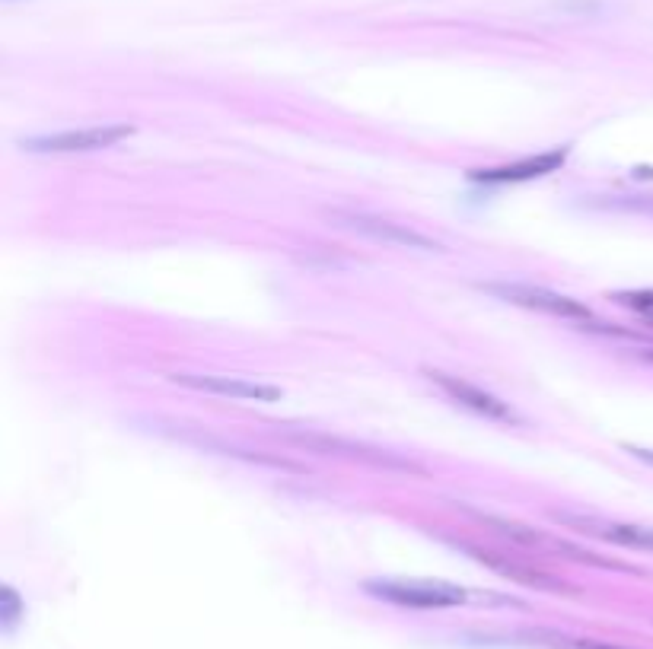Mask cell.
I'll use <instances>...</instances> for the list:
<instances>
[{
  "mask_svg": "<svg viewBox=\"0 0 653 649\" xmlns=\"http://www.w3.org/2000/svg\"><path fill=\"white\" fill-rule=\"evenodd\" d=\"M373 599H383L402 608H459L485 595L459 589L450 583H418V580H370L364 586Z\"/></svg>",
  "mask_w": 653,
  "mask_h": 649,
  "instance_id": "obj_1",
  "label": "cell"
},
{
  "mask_svg": "<svg viewBox=\"0 0 653 649\" xmlns=\"http://www.w3.org/2000/svg\"><path fill=\"white\" fill-rule=\"evenodd\" d=\"M481 290L497 296V300L504 303H513V306H523V309H532V312H545V315H555V319H564V322H580L583 328H599V331H609L603 328L593 312L571 300V296L564 293H555V290H545V287H532V284H481Z\"/></svg>",
  "mask_w": 653,
  "mask_h": 649,
  "instance_id": "obj_2",
  "label": "cell"
},
{
  "mask_svg": "<svg viewBox=\"0 0 653 649\" xmlns=\"http://www.w3.org/2000/svg\"><path fill=\"white\" fill-rule=\"evenodd\" d=\"M134 134L131 125H99V128H80V131H58V134H36V137H23L20 147L26 153H51V156H64V153H96L128 140Z\"/></svg>",
  "mask_w": 653,
  "mask_h": 649,
  "instance_id": "obj_3",
  "label": "cell"
},
{
  "mask_svg": "<svg viewBox=\"0 0 653 649\" xmlns=\"http://www.w3.org/2000/svg\"><path fill=\"white\" fill-rule=\"evenodd\" d=\"M552 519L558 525H567V529L583 532V535L599 538V541H609V545H618V548L653 551L650 525H631V522H615V519H603V516H593V513H567V510H555Z\"/></svg>",
  "mask_w": 653,
  "mask_h": 649,
  "instance_id": "obj_4",
  "label": "cell"
},
{
  "mask_svg": "<svg viewBox=\"0 0 653 649\" xmlns=\"http://www.w3.org/2000/svg\"><path fill=\"white\" fill-rule=\"evenodd\" d=\"M424 376L431 379L446 398L456 401L459 408H469L481 417L497 420V424H520V414L513 411L507 401H501L485 389H478V385L459 379V376H450V373H440V370H424Z\"/></svg>",
  "mask_w": 653,
  "mask_h": 649,
  "instance_id": "obj_5",
  "label": "cell"
},
{
  "mask_svg": "<svg viewBox=\"0 0 653 649\" xmlns=\"http://www.w3.org/2000/svg\"><path fill=\"white\" fill-rule=\"evenodd\" d=\"M335 220L341 226H348L354 233H364L376 242H389V245H402V249H415V252H440V242L427 239L424 233L411 230V226L392 223L386 217H373V214H354V210H335Z\"/></svg>",
  "mask_w": 653,
  "mask_h": 649,
  "instance_id": "obj_6",
  "label": "cell"
},
{
  "mask_svg": "<svg viewBox=\"0 0 653 649\" xmlns=\"http://www.w3.org/2000/svg\"><path fill=\"white\" fill-rule=\"evenodd\" d=\"M173 382L185 385V389L195 392H211L223 398H236V401H278L281 389L262 382H249V379H230V376H195V373H173Z\"/></svg>",
  "mask_w": 653,
  "mask_h": 649,
  "instance_id": "obj_7",
  "label": "cell"
},
{
  "mask_svg": "<svg viewBox=\"0 0 653 649\" xmlns=\"http://www.w3.org/2000/svg\"><path fill=\"white\" fill-rule=\"evenodd\" d=\"M564 160H567V150L539 153V156H529V160H520V163H513V166H501V169H475V172H472V182H485V185L529 182V179H539V175L555 172Z\"/></svg>",
  "mask_w": 653,
  "mask_h": 649,
  "instance_id": "obj_8",
  "label": "cell"
},
{
  "mask_svg": "<svg viewBox=\"0 0 653 649\" xmlns=\"http://www.w3.org/2000/svg\"><path fill=\"white\" fill-rule=\"evenodd\" d=\"M481 564H488L491 570H497V573H504V576H510V580H520V583H526V586H536V589H564L561 583H555L552 576L548 573H542V570H536V567H526V564H517V560H507V557H501V554H494V551H481V548H469Z\"/></svg>",
  "mask_w": 653,
  "mask_h": 649,
  "instance_id": "obj_9",
  "label": "cell"
},
{
  "mask_svg": "<svg viewBox=\"0 0 653 649\" xmlns=\"http://www.w3.org/2000/svg\"><path fill=\"white\" fill-rule=\"evenodd\" d=\"M539 640L552 649H625V646L603 643V640H580V637H558V634H539Z\"/></svg>",
  "mask_w": 653,
  "mask_h": 649,
  "instance_id": "obj_10",
  "label": "cell"
},
{
  "mask_svg": "<svg viewBox=\"0 0 653 649\" xmlns=\"http://www.w3.org/2000/svg\"><path fill=\"white\" fill-rule=\"evenodd\" d=\"M615 303H622L625 309H634L653 319V290H622L615 293Z\"/></svg>",
  "mask_w": 653,
  "mask_h": 649,
  "instance_id": "obj_11",
  "label": "cell"
},
{
  "mask_svg": "<svg viewBox=\"0 0 653 649\" xmlns=\"http://www.w3.org/2000/svg\"><path fill=\"white\" fill-rule=\"evenodd\" d=\"M23 615V602H20V595H16L10 586H4V592H0V621H4V627L10 630L16 621H20Z\"/></svg>",
  "mask_w": 653,
  "mask_h": 649,
  "instance_id": "obj_12",
  "label": "cell"
},
{
  "mask_svg": "<svg viewBox=\"0 0 653 649\" xmlns=\"http://www.w3.org/2000/svg\"><path fill=\"white\" fill-rule=\"evenodd\" d=\"M628 452H631V455H638V459H644V462H650V465H653V449H638V446H628Z\"/></svg>",
  "mask_w": 653,
  "mask_h": 649,
  "instance_id": "obj_13",
  "label": "cell"
},
{
  "mask_svg": "<svg viewBox=\"0 0 653 649\" xmlns=\"http://www.w3.org/2000/svg\"><path fill=\"white\" fill-rule=\"evenodd\" d=\"M641 357H647V360H653V347H647V350H641Z\"/></svg>",
  "mask_w": 653,
  "mask_h": 649,
  "instance_id": "obj_14",
  "label": "cell"
}]
</instances>
